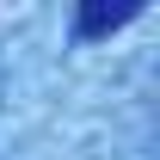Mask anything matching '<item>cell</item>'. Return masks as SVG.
Wrapping results in <instances>:
<instances>
[{"instance_id": "cell-1", "label": "cell", "mask_w": 160, "mask_h": 160, "mask_svg": "<svg viewBox=\"0 0 160 160\" xmlns=\"http://www.w3.org/2000/svg\"><path fill=\"white\" fill-rule=\"evenodd\" d=\"M142 12V0H123V6H105V0H86L80 6V19H74V31L80 37H105V31H117V25H129Z\"/></svg>"}]
</instances>
